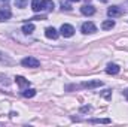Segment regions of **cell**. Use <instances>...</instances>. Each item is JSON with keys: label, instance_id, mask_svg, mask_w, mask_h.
Wrapping results in <instances>:
<instances>
[{"label": "cell", "instance_id": "cell-1", "mask_svg": "<svg viewBox=\"0 0 128 127\" xmlns=\"http://www.w3.org/2000/svg\"><path fill=\"white\" fill-rule=\"evenodd\" d=\"M32 9L34 12L52 11V9H54V2H52V0H33L32 2Z\"/></svg>", "mask_w": 128, "mask_h": 127}, {"label": "cell", "instance_id": "cell-2", "mask_svg": "<svg viewBox=\"0 0 128 127\" xmlns=\"http://www.w3.org/2000/svg\"><path fill=\"white\" fill-rule=\"evenodd\" d=\"M21 64L24 67H39L40 66V61L37 58H34V57H26V58L21 60Z\"/></svg>", "mask_w": 128, "mask_h": 127}, {"label": "cell", "instance_id": "cell-3", "mask_svg": "<svg viewBox=\"0 0 128 127\" xmlns=\"http://www.w3.org/2000/svg\"><path fill=\"white\" fill-rule=\"evenodd\" d=\"M60 32H61V34H63L64 37H72L74 34V29L70 24H63L61 29H60Z\"/></svg>", "mask_w": 128, "mask_h": 127}, {"label": "cell", "instance_id": "cell-4", "mask_svg": "<svg viewBox=\"0 0 128 127\" xmlns=\"http://www.w3.org/2000/svg\"><path fill=\"white\" fill-rule=\"evenodd\" d=\"M107 14H109V17L115 18V17H121V15L124 14V11H122L121 8H118V6H110V8L107 9Z\"/></svg>", "mask_w": 128, "mask_h": 127}, {"label": "cell", "instance_id": "cell-5", "mask_svg": "<svg viewBox=\"0 0 128 127\" xmlns=\"http://www.w3.org/2000/svg\"><path fill=\"white\" fill-rule=\"evenodd\" d=\"M96 32H97V27L92 23H84L82 24V33L88 34V33H96Z\"/></svg>", "mask_w": 128, "mask_h": 127}, {"label": "cell", "instance_id": "cell-6", "mask_svg": "<svg viewBox=\"0 0 128 127\" xmlns=\"http://www.w3.org/2000/svg\"><path fill=\"white\" fill-rule=\"evenodd\" d=\"M119 66L118 64H113V63H110V64H107V67H106V72L109 73V75H116V73H119Z\"/></svg>", "mask_w": 128, "mask_h": 127}, {"label": "cell", "instance_id": "cell-7", "mask_svg": "<svg viewBox=\"0 0 128 127\" xmlns=\"http://www.w3.org/2000/svg\"><path fill=\"white\" fill-rule=\"evenodd\" d=\"M80 12H82L84 15H94V14H96V9H94V6H91V5H85V6L80 8Z\"/></svg>", "mask_w": 128, "mask_h": 127}, {"label": "cell", "instance_id": "cell-8", "mask_svg": "<svg viewBox=\"0 0 128 127\" xmlns=\"http://www.w3.org/2000/svg\"><path fill=\"white\" fill-rule=\"evenodd\" d=\"M10 11H9V8H2L0 9V21H6V20H9L10 18Z\"/></svg>", "mask_w": 128, "mask_h": 127}, {"label": "cell", "instance_id": "cell-9", "mask_svg": "<svg viewBox=\"0 0 128 127\" xmlns=\"http://www.w3.org/2000/svg\"><path fill=\"white\" fill-rule=\"evenodd\" d=\"M45 34H46V37H49V39H57V37H58V32H57L54 27H48V29L45 30Z\"/></svg>", "mask_w": 128, "mask_h": 127}, {"label": "cell", "instance_id": "cell-10", "mask_svg": "<svg viewBox=\"0 0 128 127\" xmlns=\"http://www.w3.org/2000/svg\"><path fill=\"white\" fill-rule=\"evenodd\" d=\"M103 82L101 81H90V82H84L82 87L84 88H96V87H101Z\"/></svg>", "mask_w": 128, "mask_h": 127}, {"label": "cell", "instance_id": "cell-11", "mask_svg": "<svg viewBox=\"0 0 128 127\" xmlns=\"http://www.w3.org/2000/svg\"><path fill=\"white\" fill-rule=\"evenodd\" d=\"M115 27V21L113 20H107V21H104L103 24H101V29L103 30H110V29H113Z\"/></svg>", "mask_w": 128, "mask_h": 127}, {"label": "cell", "instance_id": "cell-12", "mask_svg": "<svg viewBox=\"0 0 128 127\" xmlns=\"http://www.w3.org/2000/svg\"><path fill=\"white\" fill-rule=\"evenodd\" d=\"M33 30H34V24L33 23H28V24H26L22 27V33L24 34H30V33H33Z\"/></svg>", "mask_w": 128, "mask_h": 127}, {"label": "cell", "instance_id": "cell-13", "mask_svg": "<svg viewBox=\"0 0 128 127\" xmlns=\"http://www.w3.org/2000/svg\"><path fill=\"white\" fill-rule=\"evenodd\" d=\"M15 81H16V84H18L20 87H26V85H28V81H27L26 78H22V76H16Z\"/></svg>", "mask_w": 128, "mask_h": 127}, {"label": "cell", "instance_id": "cell-14", "mask_svg": "<svg viewBox=\"0 0 128 127\" xmlns=\"http://www.w3.org/2000/svg\"><path fill=\"white\" fill-rule=\"evenodd\" d=\"M22 96L24 97H33V96H36V90L34 88H27V90L22 91Z\"/></svg>", "mask_w": 128, "mask_h": 127}, {"label": "cell", "instance_id": "cell-15", "mask_svg": "<svg viewBox=\"0 0 128 127\" xmlns=\"http://www.w3.org/2000/svg\"><path fill=\"white\" fill-rule=\"evenodd\" d=\"M15 5H16V8H26L27 0H15Z\"/></svg>", "mask_w": 128, "mask_h": 127}, {"label": "cell", "instance_id": "cell-16", "mask_svg": "<svg viewBox=\"0 0 128 127\" xmlns=\"http://www.w3.org/2000/svg\"><path fill=\"white\" fill-rule=\"evenodd\" d=\"M92 123H106L107 124V123H110V120L109 118H104V120H92Z\"/></svg>", "mask_w": 128, "mask_h": 127}, {"label": "cell", "instance_id": "cell-17", "mask_svg": "<svg viewBox=\"0 0 128 127\" xmlns=\"http://www.w3.org/2000/svg\"><path fill=\"white\" fill-rule=\"evenodd\" d=\"M86 111H90V106H84V108L80 109V112H86Z\"/></svg>", "mask_w": 128, "mask_h": 127}, {"label": "cell", "instance_id": "cell-18", "mask_svg": "<svg viewBox=\"0 0 128 127\" xmlns=\"http://www.w3.org/2000/svg\"><path fill=\"white\" fill-rule=\"evenodd\" d=\"M124 96H125V97H127V99H128V88H127V90H125V91H124Z\"/></svg>", "mask_w": 128, "mask_h": 127}, {"label": "cell", "instance_id": "cell-19", "mask_svg": "<svg viewBox=\"0 0 128 127\" xmlns=\"http://www.w3.org/2000/svg\"><path fill=\"white\" fill-rule=\"evenodd\" d=\"M70 2H73V3H74V2H79V0H70Z\"/></svg>", "mask_w": 128, "mask_h": 127}]
</instances>
